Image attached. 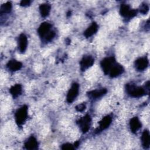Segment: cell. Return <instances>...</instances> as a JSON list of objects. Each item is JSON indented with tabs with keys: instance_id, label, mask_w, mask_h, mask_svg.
Returning <instances> with one entry per match:
<instances>
[{
	"instance_id": "cell-1",
	"label": "cell",
	"mask_w": 150,
	"mask_h": 150,
	"mask_svg": "<svg viewBox=\"0 0 150 150\" xmlns=\"http://www.w3.org/2000/svg\"><path fill=\"white\" fill-rule=\"evenodd\" d=\"M125 87L127 93L130 96L133 97H140L144 96L146 93L144 88L136 86L134 84H127Z\"/></svg>"
},
{
	"instance_id": "cell-2",
	"label": "cell",
	"mask_w": 150,
	"mask_h": 150,
	"mask_svg": "<svg viewBox=\"0 0 150 150\" xmlns=\"http://www.w3.org/2000/svg\"><path fill=\"white\" fill-rule=\"evenodd\" d=\"M28 110L27 105H24L18 109L15 112V121L18 126H21L24 124L28 118Z\"/></svg>"
},
{
	"instance_id": "cell-3",
	"label": "cell",
	"mask_w": 150,
	"mask_h": 150,
	"mask_svg": "<svg viewBox=\"0 0 150 150\" xmlns=\"http://www.w3.org/2000/svg\"><path fill=\"white\" fill-rule=\"evenodd\" d=\"M115 63L116 61L114 57H105L103 59L101 62V66L104 73L105 74H108L110 69Z\"/></svg>"
},
{
	"instance_id": "cell-4",
	"label": "cell",
	"mask_w": 150,
	"mask_h": 150,
	"mask_svg": "<svg viewBox=\"0 0 150 150\" xmlns=\"http://www.w3.org/2000/svg\"><path fill=\"white\" fill-rule=\"evenodd\" d=\"M91 117L89 115H86L77 121V124L83 133L87 132L90 129L91 124Z\"/></svg>"
},
{
	"instance_id": "cell-5",
	"label": "cell",
	"mask_w": 150,
	"mask_h": 150,
	"mask_svg": "<svg viewBox=\"0 0 150 150\" xmlns=\"http://www.w3.org/2000/svg\"><path fill=\"white\" fill-rule=\"evenodd\" d=\"M120 13L121 15L124 18H131L137 15V11L135 9H131L128 5L122 4L120 6Z\"/></svg>"
},
{
	"instance_id": "cell-6",
	"label": "cell",
	"mask_w": 150,
	"mask_h": 150,
	"mask_svg": "<svg viewBox=\"0 0 150 150\" xmlns=\"http://www.w3.org/2000/svg\"><path fill=\"white\" fill-rule=\"evenodd\" d=\"M79 91V84L77 83H74L72 84L71 88L69 90L67 94L66 100L67 103H71L72 102L74 101V100L76 99V98L78 96Z\"/></svg>"
},
{
	"instance_id": "cell-7",
	"label": "cell",
	"mask_w": 150,
	"mask_h": 150,
	"mask_svg": "<svg viewBox=\"0 0 150 150\" xmlns=\"http://www.w3.org/2000/svg\"><path fill=\"white\" fill-rule=\"evenodd\" d=\"M94 59L91 56H84L80 62V69L81 71H84L88 69L89 67H91L94 64Z\"/></svg>"
},
{
	"instance_id": "cell-8",
	"label": "cell",
	"mask_w": 150,
	"mask_h": 150,
	"mask_svg": "<svg viewBox=\"0 0 150 150\" xmlns=\"http://www.w3.org/2000/svg\"><path fill=\"white\" fill-rule=\"evenodd\" d=\"M112 118L110 115L104 117L99 122V126L96 130V133H98L107 128L111 123Z\"/></svg>"
},
{
	"instance_id": "cell-9",
	"label": "cell",
	"mask_w": 150,
	"mask_h": 150,
	"mask_svg": "<svg viewBox=\"0 0 150 150\" xmlns=\"http://www.w3.org/2000/svg\"><path fill=\"white\" fill-rule=\"evenodd\" d=\"M50 28H51V25L47 22H45L41 23V25L39 26L38 32L39 36L41 38H45L47 34H48L50 32Z\"/></svg>"
},
{
	"instance_id": "cell-10",
	"label": "cell",
	"mask_w": 150,
	"mask_h": 150,
	"mask_svg": "<svg viewBox=\"0 0 150 150\" xmlns=\"http://www.w3.org/2000/svg\"><path fill=\"white\" fill-rule=\"evenodd\" d=\"M148 60L146 57H140L135 60V66L137 70L138 71L144 70L148 66Z\"/></svg>"
},
{
	"instance_id": "cell-11",
	"label": "cell",
	"mask_w": 150,
	"mask_h": 150,
	"mask_svg": "<svg viewBox=\"0 0 150 150\" xmlns=\"http://www.w3.org/2000/svg\"><path fill=\"white\" fill-rule=\"evenodd\" d=\"M124 71L123 67L118 63H115L110 69L108 74L111 77H116L121 74Z\"/></svg>"
},
{
	"instance_id": "cell-12",
	"label": "cell",
	"mask_w": 150,
	"mask_h": 150,
	"mask_svg": "<svg viewBox=\"0 0 150 150\" xmlns=\"http://www.w3.org/2000/svg\"><path fill=\"white\" fill-rule=\"evenodd\" d=\"M18 49L21 53L25 52L27 45H28V39L26 35L23 33H22L18 37Z\"/></svg>"
},
{
	"instance_id": "cell-13",
	"label": "cell",
	"mask_w": 150,
	"mask_h": 150,
	"mask_svg": "<svg viewBox=\"0 0 150 150\" xmlns=\"http://www.w3.org/2000/svg\"><path fill=\"white\" fill-rule=\"evenodd\" d=\"M24 145L26 149H36L38 147V142L34 137L31 136L25 141Z\"/></svg>"
},
{
	"instance_id": "cell-14",
	"label": "cell",
	"mask_w": 150,
	"mask_h": 150,
	"mask_svg": "<svg viewBox=\"0 0 150 150\" xmlns=\"http://www.w3.org/2000/svg\"><path fill=\"white\" fill-rule=\"evenodd\" d=\"M130 129L133 133H136L141 127V123L137 117H134L129 121Z\"/></svg>"
},
{
	"instance_id": "cell-15",
	"label": "cell",
	"mask_w": 150,
	"mask_h": 150,
	"mask_svg": "<svg viewBox=\"0 0 150 150\" xmlns=\"http://www.w3.org/2000/svg\"><path fill=\"white\" fill-rule=\"evenodd\" d=\"M7 67L11 71H17L21 69L22 67V64L20 62H18L16 60H9L7 64Z\"/></svg>"
},
{
	"instance_id": "cell-16",
	"label": "cell",
	"mask_w": 150,
	"mask_h": 150,
	"mask_svg": "<svg viewBox=\"0 0 150 150\" xmlns=\"http://www.w3.org/2000/svg\"><path fill=\"white\" fill-rule=\"evenodd\" d=\"M141 141H142V145L144 148L146 149L149 147L150 135H149V132L148 130L145 129L142 132V137H141Z\"/></svg>"
},
{
	"instance_id": "cell-17",
	"label": "cell",
	"mask_w": 150,
	"mask_h": 150,
	"mask_svg": "<svg viewBox=\"0 0 150 150\" xmlns=\"http://www.w3.org/2000/svg\"><path fill=\"white\" fill-rule=\"evenodd\" d=\"M98 29V25L96 22H93L90 26L84 32V35L86 38H89L96 33Z\"/></svg>"
},
{
	"instance_id": "cell-18",
	"label": "cell",
	"mask_w": 150,
	"mask_h": 150,
	"mask_svg": "<svg viewBox=\"0 0 150 150\" xmlns=\"http://www.w3.org/2000/svg\"><path fill=\"white\" fill-rule=\"evenodd\" d=\"M107 93V90L105 88H101L99 90H95L91 91H89L88 93V95L89 97L91 98H99L103 95H104Z\"/></svg>"
},
{
	"instance_id": "cell-19",
	"label": "cell",
	"mask_w": 150,
	"mask_h": 150,
	"mask_svg": "<svg viewBox=\"0 0 150 150\" xmlns=\"http://www.w3.org/2000/svg\"><path fill=\"white\" fill-rule=\"evenodd\" d=\"M9 91L13 98H16L22 93V86L19 84H16L11 87Z\"/></svg>"
},
{
	"instance_id": "cell-20",
	"label": "cell",
	"mask_w": 150,
	"mask_h": 150,
	"mask_svg": "<svg viewBox=\"0 0 150 150\" xmlns=\"http://www.w3.org/2000/svg\"><path fill=\"white\" fill-rule=\"evenodd\" d=\"M50 8H51V6L49 4L45 3V4H41L39 6V11L42 16L46 17L48 16L50 11Z\"/></svg>"
},
{
	"instance_id": "cell-21",
	"label": "cell",
	"mask_w": 150,
	"mask_h": 150,
	"mask_svg": "<svg viewBox=\"0 0 150 150\" xmlns=\"http://www.w3.org/2000/svg\"><path fill=\"white\" fill-rule=\"evenodd\" d=\"M12 9V4L10 2H7L1 6L0 8V13H9Z\"/></svg>"
},
{
	"instance_id": "cell-22",
	"label": "cell",
	"mask_w": 150,
	"mask_h": 150,
	"mask_svg": "<svg viewBox=\"0 0 150 150\" xmlns=\"http://www.w3.org/2000/svg\"><path fill=\"white\" fill-rule=\"evenodd\" d=\"M140 12L142 14H146L149 11V6L146 4H142L139 8Z\"/></svg>"
},
{
	"instance_id": "cell-23",
	"label": "cell",
	"mask_w": 150,
	"mask_h": 150,
	"mask_svg": "<svg viewBox=\"0 0 150 150\" xmlns=\"http://www.w3.org/2000/svg\"><path fill=\"white\" fill-rule=\"evenodd\" d=\"M61 148L63 150H72L75 148V146L70 143H66L62 145Z\"/></svg>"
},
{
	"instance_id": "cell-24",
	"label": "cell",
	"mask_w": 150,
	"mask_h": 150,
	"mask_svg": "<svg viewBox=\"0 0 150 150\" xmlns=\"http://www.w3.org/2000/svg\"><path fill=\"white\" fill-rule=\"evenodd\" d=\"M54 36H55L54 32V31H50L48 34L46 35V36L44 38L46 41H50L52 39H53Z\"/></svg>"
},
{
	"instance_id": "cell-25",
	"label": "cell",
	"mask_w": 150,
	"mask_h": 150,
	"mask_svg": "<svg viewBox=\"0 0 150 150\" xmlns=\"http://www.w3.org/2000/svg\"><path fill=\"white\" fill-rule=\"evenodd\" d=\"M86 104L84 103H81V104L77 105L76 107V110L79 112H81V111H83L86 109Z\"/></svg>"
},
{
	"instance_id": "cell-26",
	"label": "cell",
	"mask_w": 150,
	"mask_h": 150,
	"mask_svg": "<svg viewBox=\"0 0 150 150\" xmlns=\"http://www.w3.org/2000/svg\"><path fill=\"white\" fill-rule=\"evenodd\" d=\"M31 1H29V0H22L20 4L21 6H28L30 5Z\"/></svg>"
}]
</instances>
